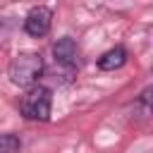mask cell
<instances>
[{
  "instance_id": "6da1fadb",
  "label": "cell",
  "mask_w": 153,
  "mask_h": 153,
  "mask_svg": "<svg viewBox=\"0 0 153 153\" xmlns=\"http://www.w3.org/2000/svg\"><path fill=\"white\" fill-rule=\"evenodd\" d=\"M41 74H43V57L38 53H22L7 67V76L14 86H33L41 79Z\"/></svg>"
},
{
  "instance_id": "7a4b0ae2",
  "label": "cell",
  "mask_w": 153,
  "mask_h": 153,
  "mask_svg": "<svg viewBox=\"0 0 153 153\" xmlns=\"http://www.w3.org/2000/svg\"><path fill=\"white\" fill-rule=\"evenodd\" d=\"M50 108H53V93L45 86H31L19 103L22 115L26 120H38V122H45L50 117Z\"/></svg>"
},
{
  "instance_id": "3957f363",
  "label": "cell",
  "mask_w": 153,
  "mask_h": 153,
  "mask_svg": "<svg viewBox=\"0 0 153 153\" xmlns=\"http://www.w3.org/2000/svg\"><path fill=\"white\" fill-rule=\"evenodd\" d=\"M50 24H53V12H50V7H43V5L31 7L29 14L24 17V31L33 38L45 36L50 31Z\"/></svg>"
},
{
  "instance_id": "277c9868",
  "label": "cell",
  "mask_w": 153,
  "mask_h": 153,
  "mask_svg": "<svg viewBox=\"0 0 153 153\" xmlns=\"http://www.w3.org/2000/svg\"><path fill=\"white\" fill-rule=\"evenodd\" d=\"M53 55H55V60H57L60 65L74 67L76 60H79V48H76V43H74L69 36H62V38H57V41L53 43Z\"/></svg>"
},
{
  "instance_id": "5b68a950",
  "label": "cell",
  "mask_w": 153,
  "mask_h": 153,
  "mask_svg": "<svg viewBox=\"0 0 153 153\" xmlns=\"http://www.w3.org/2000/svg\"><path fill=\"white\" fill-rule=\"evenodd\" d=\"M124 62H127V50H124L122 45H117V48H110V50H105V53L98 57V67H100L103 72L120 69Z\"/></svg>"
},
{
  "instance_id": "8992f818",
  "label": "cell",
  "mask_w": 153,
  "mask_h": 153,
  "mask_svg": "<svg viewBox=\"0 0 153 153\" xmlns=\"http://www.w3.org/2000/svg\"><path fill=\"white\" fill-rule=\"evenodd\" d=\"M19 146L17 134H0V153H19Z\"/></svg>"
},
{
  "instance_id": "52a82bcc",
  "label": "cell",
  "mask_w": 153,
  "mask_h": 153,
  "mask_svg": "<svg viewBox=\"0 0 153 153\" xmlns=\"http://www.w3.org/2000/svg\"><path fill=\"white\" fill-rule=\"evenodd\" d=\"M148 96H151V88H146V91L141 93V103H143V108H146V112H148Z\"/></svg>"
}]
</instances>
